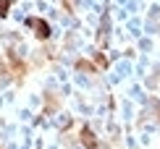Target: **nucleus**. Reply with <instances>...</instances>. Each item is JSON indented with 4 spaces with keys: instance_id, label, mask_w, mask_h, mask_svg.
Wrapping results in <instances>:
<instances>
[{
    "instance_id": "obj_1",
    "label": "nucleus",
    "mask_w": 160,
    "mask_h": 149,
    "mask_svg": "<svg viewBox=\"0 0 160 149\" xmlns=\"http://www.w3.org/2000/svg\"><path fill=\"white\" fill-rule=\"evenodd\" d=\"M26 24L34 29V34H37V37H42V39H48V37H50V26H48V21H45V18L29 16V18H26Z\"/></svg>"
},
{
    "instance_id": "obj_2",
    "label": "nucleus",
    "mask_w": 160,
    "mask_h": 149,
    "mask_svg": "<svg viewBox=\"0 0 160 149\" xmlns=\"http://www.w3.org/2000/svg\"><path fill=\"white\" fill-rule=\"evenodd\" d=\"M82 144L87 149H97V136H95L92 128H82Z\"/></svg>"
},
{
    "instance_id": "obj_5",
    "label": "nucleus",
    "mask_w": 160,
    "mask_h": 149,
    "mask_svg": "<svg viewBox=\"0 0 160 149\" xmlns=\"http://www.w3.org/2000/svg\"><path fill=\"white\" fill-rule=\"evenodd\" d=\"M158 118H160V105H158Z\"/></svg>"
},
{
    "instance_id": "obj_4",
    "label": "nucleus",
    "mask_w": 160,
    "mask_h": 149,
    "mask_svg": "<svg viewBox=\"0 0 160 149\" xmlns=\"http://www.w3.org/2000/svg\"><path fill=\"white\" fill-rule=\"evenodd\" d=\"M105 65H108V60H105L102 55H97V68H105Z\"/></svg>"
},
{
    "instance_id": "obj_3",
    "label": "nucleus",
    "mask_w": 160,
    "mask_h": 149,
    "mask_svg": "<svg viewBox=\"0 0 160 149\" xmlns=\"http://www.w3.org/2000/svg\"><path fill=\"white\" fill-rule=\"evenodd\" d=\"M11 11V0H0V18H5Z\"/></svg>"
}]
</instances>
